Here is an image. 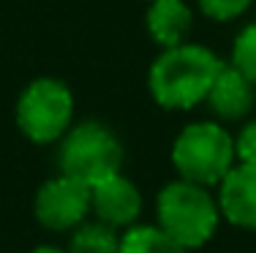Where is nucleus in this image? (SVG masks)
Segmentation results:
<instances>
[{
    "label": "nucleus",
    "mask_w": 256,
    "mask_h": 253,
    "mask_svg": "<svg viewBox=\"0 0 256 253\" xmlns=\"http://www.w3.org/2000/svg\"><path fill=\"white\" fill-rule=\"evenodd\" d=\"M224 60L204 44H186L161 49L148 74L150 95L161 109L186 112L204 104Z\"/></svg>",
    "instance_id": "f257e3e1"
},
{
    "label": "nucleus",
    "mask_w": 256,
    "mask_h": 253,
    "mask_svg": "<svg viewBox=\"0 0 256 253\" xmlns=\"http://www.w3.org/2000/svg\"><path fill=\"white\" fill-rule=\"evenodd\" d=\"M156 218L158 226L172 240H178L182 248L196 251L216 237L221 210H218V199L210 194L207 185L178 177L158 191Z\"/></svg>",
    "instance_id": "f03ea898"
},
{
    "label": "nucleus",
    "mask_w": 256,
    "mask_h": 253,
    "mask_svg": "<svg viewBox=\"0 0 256 253\" xmlns=\"http://www.w3.org/2000/svg\"><path fill=\"white\" fill-rule=\"evenodd\" d=\"M234 164V136L216 120L188 123L172 142V166L191 183L216 188Z\"/></svg>",
    "instance_id": "7ed1b4c3"
},
{
    "label": "nucleus",
    "mask_w": 256,
    "mask_h": 253,
    "mask_svg": "<svg viewBox=\"0 0 256 253\" xmlns=\"http://www.w3.org/2000/svg\"><path fill=\"white\" fill-rule=\"evenodd\" d=\"M123 142L109 125L98 123V120H84L79 125H71L60 139V172L88 183L90 188L101 180L123 172Z\"/></svg>",
    "instance_id": "20e7f679"
},
{
    "label": "nucleus",
    "mask_w": 256,
    "mask_h": 253,
    "mask_svg": "<svg viewBox=\"0 0 256 253\" xmlns=\"http://www.w3.org/2000/svg\"><path fill=\"white\" fill-rule=\"evenodd\" d=\"M14 120L20 134L33 144H52L66 136L74 120V93L63 79L38 76L16 98Z\"/></svg>",
    "instance_id": "39448f33"
},
{
    "label": "nucleus",
    "mask_w": 256,
    "mask_h": 253,
    "mask_svg": "<svg viewBox=\"0 0 256 253\" xmlns=\"http://www.w3.org/2000/svg\"><path fill=\"white\" fill-rule=\"evenodd\" d=\"M90 213V185L60 172L33 199V218L50 232H74Z\"/></svg>",
    "instance_id": "423d86ee"
},
{
    "label": "nucleus",
    "mask_w": 256,
    "mask_h": 253,
    "mask_svg": "<svg viewBox=\"0 0 256 253\" xmlns=\"http://www.w3.org/2000/svg\"><path fill=\"white\" fill-rule=\"evenodd\" d=\"M144 207L142 191L123 172L101 180L90 188V213L114 229H128L139 221Z\"/></svg>",
    "instance_id": "0eeeda50"
},
{
    "label": "nucleus",
    "mask_w": 256,
    "mask_h": 253,
    "mask_svg": "<svg viewBox=\"0 0 256 253\" xmlns=\"http://www.w3.org/2000/svg\"><path fill=\"white\" fill-rule=\"evenodd\" d=\"M218 188V210L226 224L256 232V166L234 164Z\"/></svg>",
    "instance_id": "6e6552de"
},
{
    "label": "nucleus",
    "mask_w": 256,
    "mask_h": 253,
    "mask_svg": "<svg viewBox=\"0 0 256 253\" xmlns=\"http://www.w3.org/2000/svg\"><path fill=\"white\" fill-rule=\"evenodd\" d=\"M207 106L221 123H237L251 114L256 104V84L242 74L237 65L224 63L221 74L216 76L210 93H207Z\"/></svg>",
    "instance_id": "1a4fd4ad"
},
{
    "label": "nucleus",
    "mask_w": 256,
    "mask_h": 253,
    "mask_svg": "<svg viewBox=\"0 0 256 253\" xmlns=\"http://www.w3.org/2000/svg\"><path fill=\"white\" fill-rule=\"evenodd\" d=\"M150 8L144 14L148 35L161 49L180 46L191 38L194 30V11L186 0H148Z\"/></svg>",
    "instance_id": "9d476101"
},
{
    "label": "nucleus",
    "mask_w": 256,
    "mask_h": 253,
    "mask_svg": "<svg viewBox=\"0 0 256 253\" xmlns=\"http://www.w3.org/2000/svg\"><path fill=\"white\" fill-rule=\"evenodd\" d=\"M68 253H118L120 251V229L104 221H82L68 237Z\"/></svg>",
    "instance_id": "9b49d317"
},
{
    "label": "nucleus",
    "mask_w": 256,
    "mask_h": 253,
    "mask_svg": "<svg viewBox=\"0 0 256 253\" xmlns=\"http://www.w3.org/2000/svg\"><path fill=\"white\" fill-rule=\"evenodd\" d=\"M118 253H188L178 240H172L161 226H142L134 224L120 234V251Z\"/></svg>",
    "instance_id": "f8f14e48"
},
{
    "label": "nucleus",
    "mask_w": 256,
    "mask_h": 253,
    "mask_svg": "<svg viewBox=\"0 0 256 253\" xmlns=\"http://www.w3.org/2000/svg\"><path fill=\"white\" fill-rule=\"evenodd\" d=\"M232 65L242 71L254 84H256V22L246 25L237 33L234 44H232Z\"/></svg>",
    "instance_id": "ddd939ff"
},
{
    "label": "nucleus",
    "mask_w": 256,
    "mask_h": 253,
    "mask_svg": "<svg viewBox=\"0 0 256 253\" xmlns=\"http://www.w3.org/2000/svg\"><path fill=\"white\" fill-rule=\"evenodd\" d=\"M254 0H196L199 11L212 22H232L251 8Z\"/></svg>",
    "instance_id": "4468645a"
},
{
    "label": "nucleus",
    "mask_w": 256,
    "mask_h": 253,
    "mask_svg": "<svg viewBox=\"0 0 256 253\" xmlns=\"http://www.w3.org/2000/svg\"><path fill=\"white\" fill-rule=\"evenodd\" d=\"M234 153H237V164L256 166V117L242 123L240 134L234 136Z\"/></svg>",
    "instance_id": "2eb2a0df"
},
{
    "label": "nucleus",
    "mask_w": 256,
    "mask_h": 253,
    "mask_svg": "<svg viewBox=\"0 0 256 253\" xmlns=\"http://www.w3.org/2000/svg\"><path fill=\"white\" fill-rule=\"evenodd\" d=\"M30 253H68L66 248H58V245H38V248H33Z\"/></svg>",
    "instance_id": "dca6fc26"
}]
</instances>
